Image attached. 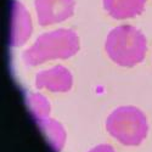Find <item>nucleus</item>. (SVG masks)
<instances>
[{
	"instance_id": "nucleus-10",
	"label": "nucleus",
	"mask_w": 152,
	"mask_h": 152,
	"mask_svg": "<svg viewBox=\"0 0 152 152\" xmlns=\"http://www.w3.org/2000/svg\"><path fill=\"white\" fill-rule=\"evenodd\" d=\"M89 152H115V150H113L110 145H99V146H95L94 148H91Z\"/></svg>"
},
{
	"instance_id": "nucleus-4",
	"label": "nucleus",
	"mask_w": 152,
	"mask_h": 152,
	"mask_svg": "<svg viewBox=\"0 0 152 152\" xmlns=\"http://www.w3.org/2000/svg\"><path fill=\"white\" fill-rule=\"evenodd\" d=\"M35 10L40 26H50L73 15L74 0H35Z\"/></svg>"
},
{
	"instance_id": "nucleus-8",
	"label": "nucleus",
	"mask_w": 152,
	"mask_h": 152,
	"mask_svg": "<svg viewBox=\"0 0 152 152\" xmlns=\"http://www.w3.org/2000/svg\"><path fill=\"white\" fill-rule=\"evenodd\" d=\"M39 124L40 129L44 132L46 139L49 140V144L51 145V147L58 152L65 144L66 140V133L63 130L62 125L54 121V119H49V118H44V119H39L37 121Z\"/></svg>"
},
{
	"instance_id": "nucleus-5",
	"label": "nucleus",
	"mask_w": 152,
	"mask_h": 152,
	"mask_svg": "<svg viewBox=\"0 0 152 152\" xmlns=\"http://www.w3.org/2000/svg\"><path fill=\"white\" fill-rule=\"evenodd\" d=\"M73 78L71 72L63 66H55L50 69L39 72L35 75V86L54 93H65L71 90Z\"/></svg>"
},
{
	"instance_id": "nucleus-2",
	"label": "nucleus",
	"mask_w": 152,
	"mask_h": 152,
	"mask_svg": "<svg viewBox=\"0 0 152 152\" xmlns=\"http://www.w3.org/2000/svg\"><path fill=\"white\" fill-rule=\"evenodd\" d=\"M105 49L115 63L122 67H133L145 58L146 38L135 27L123 24L108 33Z\"/></svg>"
},
{
	"instance_id": "nucleus-9",
	"label": "nucleus",
	"mask_w": 152,
	"mask_h": 152,
	"mask_svg": "<svg viewBox=\"0 0 152 152\" xmlns=\"http://www.w3.org/2000/svg\"><path fill=\"white\" fill-rule=\"evenodd\" d=\"M27 104L28 107L31 108L32 113L34 115V118L37 121L44 119L49 117L50 113V105L48 100L40 95V94H31L27 97Z\"/></svg>"
},
{
	"instance_id": "nucleus-7",
	"label": "nucleus",
	"mask_w": 152,
	"mask_h": 152,
	"mask_svg": "<svg viewBox=\"0 0 152 152\" xmlns=\"http://www.w3.org/2000/svg\"><path fill=\"white\" fill-rule=\"evenodd\" d=\"M146 0H104V7L116 20L130 18L144 11Z\"/></svg>"
},
{
	"instance_id": "nucleus-3",
	"label": "nucleus",
	"mask_w": 152,
	"mask_h": 152,
	"mask_svg": "<svg viewBox=\"0 0 152 152\" xmlns=\"http://www.w3.org/2000/svg\"><path fill=\"white\" fill-rule=\"evenodd\" d=\"M106 129L121 144L137 146L145 140L148 125L145 115L139 108L123 106L107 117Z\"/></svg>"
},
{
	"instance_id": "nucleus-6",
	"label": "nucleus",
	"mask_w": 152,
	"mask_h": 152,
	"mask_svg": "<svg viewBox=\"0 0 152 152\" xmlns=\"http://www.w3.org/2000/svg\"><path fill=\"white\" fill-rule=\"evenodd\" d=\"M32 33V22L28 11L18 1L12 3L11 9V34L10 43L12 46H21L28 40Z\"/></svg>"
},
{
	"instance_id": "nucleus-1",
	"label": "nucleus",
	"mask_w": 152,
	"mask_h": 152,
	"mask_svg": "<svg viewBox=\"0 0 152 152\" xmlns=\"http://www.w3.org/2000/svg\"><path fill=\"white\" fill-rule=\"evenodd\" d=\"M78 50V35L71 29L62 28L38 37L34 44L23 53V61L27 66H38L50 60L68 58Z\"/></svg>"
}]
</instances>
